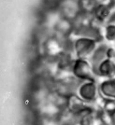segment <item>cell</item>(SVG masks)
I'll use <instances>...</instances> for the list:
<instances>
[{
  "label": "cell",
  "mask_w": 115,
  "mask_h": 125,
  "mask_svg": "<svg viewBox=\"0 0 115 125\" xmlns=\"http://www.w3.org/2000/svg\"><path fill=\"white\" fill-rule=\"evenodd\" d=\"M107 114H109L111 117L115 116V100L105 99L104 104L102 106V109Z\"/></svg>",
  "instance_id": "ba28073f"
},
{
  "label": "cell",
  "mask_w": 115,
  "mask_h": 125,
  "mask_svg": "<svg viewBox=\"0 0 115 125\" xmlns=\"http://www.w3.org/2000/svg\"><path fill=\"white\" fill-rule=\"evenodd\" d=\"M90 105L91 104L85 103L83 100L80 98L76 94H71L70 96H68V100H67V107H68V111L74 116L80 113L81 111L89 107Z\"/></svg>",
  "instance_id": "5b68a950"
},
{
  "label": "cell",
  "mask_w": 115,
  "mask_h": 125,
  "mask_svg": "<svg viewBox=\"0 0 115 125\" xmlns=\"http://www.w3.org/2000/svg\"><path fill=\"white\" fill-rule=\"evenodd\" d=\"M76 94L85 103L89 104H94L100 96L98 82L95 80L81 81L76 91Z\"/></svg>",
  "instance_id": "7a4b0ae2"
},
{
  "label": "cell",
  "mask_w": 115,
  "mask_h": 125,
  "mask_svg": "<svg viewBox=\"0 0 115 125\" xmlns=\"http://www.w3.org/2000/svg\"><path fill=\"white\" fill-rule=\"evenodd\" d=\"M94 74L96 77L102 78H115V62L110 59H105L94 67Z\"/></svg>",
  "instance_id": "277c9868"
},
{
  "label": "cell",
  "mask_w": 115,
  "mask_h": 125,
  "mask_svg": "<svg viewBox=\"0 0 115 125\" xmlns=\"http://www.w3.org/2000/svg\"><path fill=\"white\" fill-rule=\"evenodd\" d=\"M71 73L76 78L80 81L96 80L94 67L89 60L77 58L74 60L71 65Z\"/></svg>",
  "instance_id": "6da1fadb"
},
{
  "label": "cell",
  "mask_w": 115,
  "mask_h": 125,
  "mask_svg": "<svg viewBox=\"0 0 115 125\" xmlns=\"http://www.w3.org/2000/svg\"><path fill=\"white\" fill-rule=\"evenodd\" d=\"M112 119H113V125H115V116L112 117Z\"/></svg>",
  "instance_id": "9c48e42d"
},
{
  "label": "cell",
  "mask_w": 115,
  "mask_h": 125,
  "mask_svg": "<svg viewBox=\"0 0 115 125\" xmlns=\"http://www.w3.org/2000/svg\"><path fill=\"white\" fill-rule=\"evenodd\" d=\"M97 43L94 39L87 37H78L73 43V50L77 58L90 60L97 48Z\"/></svg>",
  "instance_id": "3957f363"
},
{
  "label": "cell",
  "mask_w": 115,
  "mask_h": 125,
  "mask_svg": "<svg viewBox=\"0 0 115 125\" xmlns=\"http://www.w3.org/2000/svg\"><path fill=\"white\" fill-rule=\"evenodd\" d=\"M104 125H111V124H104Z\"/></svg>",
  "instance_id": "30bf717a"
},
{
  "label": "cell",
  "mask_w": 115,
  "mask_h": 125,
  "mask_svg": "<svg viewBox=\"0 0 115 125\" xmlns=\"http://www.w3.org/2000/svg\"><path fill=\"white\" fill-rule=\"evenodd\" d=\"M100 96L104 99L115 100V78H103L98 82Z\"/></svg>",
  "instance_id": "8992f818"
},
{
  "label": "cell",
  "mask_w": 115,
  "mask_h": 125,
  "mask_svg": "<svg viewBox=\"0 0 115 125\" xmlns=\"http://www.w3.org/2000/svg\"><path fill=\"white\" fill-rule=\"evenodd\" d=\"M103 37L110 43H114L115 44V25H110L107 24V26L104 29V34Z\"/></svg>",
  "instance_id": "52a82bcc"
}]
</instances>
